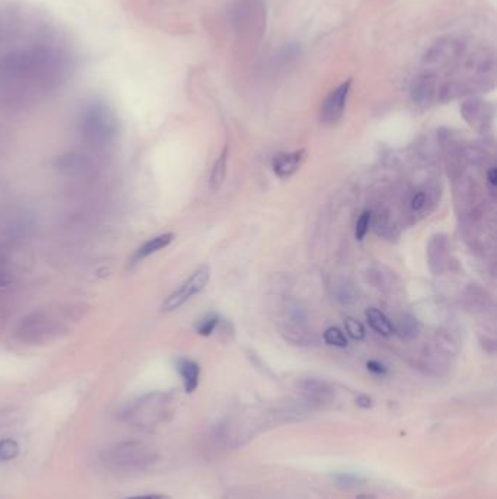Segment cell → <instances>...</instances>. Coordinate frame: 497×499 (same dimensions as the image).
Listing matches in <instances>:
<instances>
[{
    "instance_id": "6da1fadb",
    "label": "cell",
    "mask_w": 497,
    "mask_h": 499,
    "mask_svg": "<svg viewBox=\"0 0 497 499\" xmlns=\"http://www.w3.org/2000/svg\"><path fill=\"white\" fill-rule=\"evenodd\" d=\"M66 75L61 53L44 47H28L0 59V98L6 102H27L44 94Z\"/></svg>"
},
{
    "instance_id": "7a4b0ae2",
    "label": "cell",
    "mask_w": 497,
    "mask_h": 499,
    "mask_svg": "<svg viewBox=\"0 0 497 499\" xmlns=\"http://www.w3.org/2000/svg\"><path fill=\"white\" fill-rule=\"evenodd\" d=\"M86 311L83 303H66L57 308H39L20 318L15 327V339L27 346H46L63 339Z\"/></svg>"
},
{
    "instance_id": "3957f363",
    "label": "cell",
    "mask_w": 497,
    "mask_h": 499,
    "mask_svg": "<svg viewBox=\"0 0 497 499\" xmlns=\"http://www.w3.org/2000/svg\"><path fill=\"white\" fill-rule=\"evenodd\" d=\"M78 130L86 145L94 149H105L118 136V117L106 101L92 98L80 108Z\"/></svg>"
},
{
    "instance_id": "277c9868",
    "label": "cell",
    "mask_w": 497,
    "mask_h": 499,
    "mask_svg": "<svg viewBox=\"0 0 497 499\" xmlns=\"http://www.w3.org/2000/svg\"><path fill=\"white\" fill-rule=\"evenodd\" d=\"M104 467L116 476L133 477L157 462V451L139 440H125L106 447L101 454Z\"/></svg>"
},
{
    "instance_id": "5b68a950",
    "label": "cell",
    "mask_w": 497,
    "mask_h": 499,
    "mask_svg": "<svg viewBox=\"0 0 497 499\" xmlns=\"http://www.w3.org/2000/svg\"><path fill=\"white\" fill-rule=\"evenodd\" d=\"M172 397L164 392H152L133 400L123 411V421L135 429L152 431L171 415Z\"/></svg>"
},
{
    "instance_id": "8992f818",
    "label": "cell",
    "mask_w": 497,
    "mask_h": 499,
    "mask_svg": "<svg viewBox=\"0 0 497 499\" xmlns=\"http://www.w3.org/2000/svg\"><path fill=\"white\" fill-rule=\"evenodd\" d=\"M209 280H210V267L207 265L197 267L177 291L172 292L162 302V307H161L162 313H171L183 307L187 301L200 294L207 287Z\"/></svg>"
},
{
    "instance_id": "52a82bcc",
    "label": "cell",
    "mask_w": 497,
    "mask_h": 499,
    "mask_svg": "<svg viewBox=\"0 0 497 499\" xmlns=\"http://www.w3.org/2000/svg\"><path fill=\"white\" fill-rule=\"evenodd\" d=\"M350 86H352L350 79L343 82L336 90H333L326 98V101L322 102L319 119L324 124H334L343 117L345 102H348V97L350 92Z\"/></svg>"
},
{
    "instance_id": "ba28073f",
    "label": "cell",
    "mask_w": 497,
    "mask_h": 499,
    "mask_svg": "<svg viewBox=\"0 0 497 499\" xmlns=\"http://www.w3.org/2000/svg\"><path fill=\"white\" fill-rule=\"evenodd\" d=\"M307 150L299 149L293 152H280L271 160V168L278 179H289L300 168L305 161Z\"/></svg>"
},
{
    "instance_id": "9c48e42d",
    "label": "cell",
    "mask_w": 497,
    "mask_h": 499,
    "mask_svg": "<svg viewBox=\"0 0 497 499\" xmlns=\"http://www.w3.org/2000/svg\"><path fill=\"white\" fill-rule=\"evenodd\" d=\"M460 53H461V46L457 41L441 40L427 52L424 57V63H427V66H442V64L449 63Z\"/></svg>"
},
{
    "instance_id": "30bf717a",
    "label": "cell",
    "mask_w": 497,
    "mask_h": 499,
    "mask_svg": "<svg viewBox=\"0 0 497 499\" xmlns=\"http://www.w3.org/2000/svg\"><path fill=\"white\" fill-rule=\"evenodd\" d=\"M176 235L172 232H165V234H159L157 236H152L150 240L145 241L132 255L130 258V266H136L139 263H142L143 260H146L147 257L154 255L162 250H165L172 241H174Z\"/></svg>"
},
{
    "instance_id": "8fae6325",
    "label": "cell",
    "mask_w": 497,
    "mask_h": 499,
    "mask_svg": "<svg viewBox=\"0 0 497 499\" xmlns=\"http://www.w3.org/2000/svg\"><path fill=\"white\" fill-rule=\"evenodd\" d=\"M176 368L183 381L185 393L191 395L196 392L200 384V374H202V368L199 362L188 358H178L176 361Z\"/></svg>"
},
{
    "instance_id": "7c38bea8",
    "label": "cell",
    "mask_w": 497,
    "mask_h": 499,
    "mask_svg": "<svg viewBox=\"0 0 497 499\" xmlns=\"http://www.w3.org/2000/svg\"><path fill=\"white\" fill-rule=\"evenodd\" d=\"M461 114L472 127L479 128V130L483 128L489 123V119H490L487 105L480 100L467 101L461 108Z\"/></svg>"
},
{
    "instance_id": "4fadbf2b",
    "label": "cell",
    "mask_w": 497,
    "mask_h": 499,
    "mask_svg": "<svg viewBox=\"0 0 497 499\" xmlns=\"http://www.w3.org/2000/svg\"><path fill=\"white\" fill-rule=\"evenodd\" d=\"M297 388L300 390L302 393L305 396H308L312 400H318V402H324L329 400L333 397V388L331 385L319 378H305L300 380L297 383Z\"/></svg>"
},
{
    "instance_id": "5bb4252c",
    "label": "cell",
    "mask_w": 497,
    "mask_h": 499,
    "mask_svg": "<svg viewBox=\"0 0 497 499\" xmlns=\"http://www.w3.org/2000/svg\"><path fill=\"white\" fill-rule=\"evenodd\" d=\"M57 168L69 176H85L92 169L91 161L82 155L70 154L63 155L57 160Z\"/></svg>"
},
{
    "instance_id": "9a60e30c",
    "label": "cell",
    "mask_w": 497,
    "mask_h": 499,
    "mask_svg": "<svg viewBox=\"0 0 497 499\" xmlns=\"http://www.w3.org/2000/svg\"><path fill=\"white\" fill-rule=\"evenodd\" d=\"M429 265L434 273H441L446 265V240L445 236H434L429 243Z\"/></svg>"
},
{
    "instance_id": "2e32d148",
    "label": "cell",
    "mask_w": 497,
    "mask_h": 499,
    "mask_svg": "<svg viewBox=\"0 0 497 499\" xmlns=\"http://www.w3.org/2000/svg\"><path fill=\"white\" fill-rule=\"evenodd\" d=\"M412 95H413L415 102H417L419 105H429L430 101L434 100V95H435V79H434V76L426 75V76H422L420 79H417L415 82Z\"/></svg>"
},
{
    "instance_id": "e0dca14e",
    "label": "cell",
    "mask_w": 497,
    "mask_h": 499,
    "mask_svg": "<svg viewBox=\"0 0 497 499\" xmlns=\"http://www.w3.org/2000/svg\"><path fill=\"white\" fill-rule=\"evenodd\" d=\"M366 320L371 327L381 336H391L395 332V327L381 310L369 308L366 310Z\"/></svg>"
},
{
    "instance_id": "ac0fdd59",
    "label": "cell",
    "mask_w": 497,
    "mask_h": 499,
    "mask_svg": "<svg viewBox=\"0 0 497 499\" xmlns=\"http://www.w3.org/2000/svg\"><path fill=\"white\" fill-rule=\"evenodd\" d=\"M228 157H229V148L226 146L222 154L216 160L213 168H211V174H210V187L213 191H218L226 179V168H228Z\"/></svg>"
},
{
    "instance_id": "d6986e66",
    "label": "cell",
    "mask_w": 497,
    "mask_h": 499,
    "mask_svg": "<svg viewBox=\"0 0 497 499\" xmlns=\"http://www.w3.org/2000/svg\"><path fill=\"white\" fill-rule=\"evenodd\" d=\"M333 295L341 306H352V303L357 301L355 287L345 279H336L333 282Z\"/></svg>"
},
{
    "instance_id": "ffe728a7",
    "label": "cell",
    "mask_w": 497,
    "mask_h": 499,
    "mask_svg": "<svg viewBox=\"0 0 497 499\" xmlns=\"http://www.w3.org/2000/svg\"><path fill=\"white\" fill-rule=\"evenodd\" d=\"M419 321L416 320V317L410 314L403 315L397 324V332L405 339H415L419 333Z\"/></svg>"
},
{
    "instance_id": "44dd1931",
    "label": "cell",
    "mask_w": 497,
    "mask_h": 499,
    "mask_svg": "<svg viewBox=\"0 0 497 499\" xmlns=\"http://www.w3.org/2000/svg\"><path fill=\"white\" fill-rule=\"evenodd\" d=\"M219 324H221V317L218 314H207L206 317H203L197 325H196V332L197 335L200 336H204V337H209L214 333V330L219 327Z\"/></svg>"
},
{
    "instance_id": "7402d4cb",
    "label": "cell",
    "mask_w": 497,
    "mask_h": 499,
    "mask_svg": "<svg viewBox=\"0 0 497 499\" xmlns=\"http://www.w3.org/2000/svg\"><path fill=\"white\" fill-rule=\"evenodd\" d=\"M20 452V447L13 438L0 440V463H6L16 459Z\"/></svg>"
},
{
    "instance_id": "603a6c76",
    "label": "cell",
    "mask_w": 497,
    "mask_h": 499,
    "mask_svg": "<svg viewBox=\"0 0 497 499\" xmlns=\"http://www.w3.org/2000/svg\"><path fill=\"white\" fill-rule=\"evenodd\" d=\"M324 342L329 346H334V348H345L349 344L348 337L338 327H329L324 332Z\"/></svg>"
},
{
    "instance_id": "cb8c5ba5",
    "label": "cell",
    "mask_w": 497,
    "mask_h": 499,
    "mask_svg": "<svg viewBox=\"0 0 497 499\" xmlns=\"http://www.w3.org/2000/svg\"><path fill=\"white\" fill-rule=\"evenodd\" d=\"M371 222H372V212L366 209L360 213L359 220L356 222V227H355V236H356L357 241H362L363 238L366 236L367 231H369Z\"/></svg>"
},
{
    "instance_id": "d4e9b609",
    "label": "cell",
    "mask_w": 497,
    "mask_h": 499,
    "mask_svg": "<svg viewBox=\"0 0 497 499\" xmlns=\"http://www.w3.org/2000/svg\"><path fill=\"white\" fill-rule=\"evenodd\" d=\"M344 327H345V332H348V335L353 340H363L366 336V330L363 327V324L353 317H348L344 320Z\"/></svg>"
},
{
    "instance_id": "484cf974",
    "label": "cell",
    "mask_w": 497,
    "mask_h": 499,
    "mask_svg": "<svg viewBox=\"0 0 497 499\" xmlns=\"http://www.w3.org/2000/svg\"><path fill=\"white\" fill-rule=\"evenodd\" d=\"M8 288H0V332L5 329L11 317V303L6 294Z\"/></svg>"
},
{
    "instance_id": "4316f807",
    "label": "cell",
    "mask_w": 497,
    "mask_h": 499,
    "mask_svg": "<svg viewBox=\"0 0 497 499\" xmlns=\"http://www.w3.org/2000/svg\"><path fill=\"white\" fill-rule=\"evenodd\" d=\"M334 483L338 486V488H353L356 485H359L362 482L360 477L357 476H353V474H336L334 476Z\"/></svg>"
},
{
    "instance_id": "83f0119b",
    "label": "cell",
    "mask_w": 497,
    "mask_h": 499,
    "mask_svg": "<svg viewBox=\"0 0 497 499\" xmlns=\"http://www.w3.org/2000/svg\"><path fill=\"white\" fill-rule=\"evenodd\" d=\"M366 370L369 371L371 374H374V375H378V377H384V375L388 374V368L382 362L375 361V359L366 362Z\"/></svg>"
},
{
    "instance_id": "f1b7e54d",
    "label": "cell",
    "mask_w": 497,
    "mask_h": 499,
    "mask_svg": "<svg viewBox=\"0 0 497 499\" xmlns=\"http://www.w3.org/2000/svg\"><path fill=\"white\" fill-rule=\"evenodd\" d=\"M426 206V194L424 193H417L412 199V209L415 212H420Z\"/></svg>"
},
{
    "instance_id": "f546056e",
    "label": "cell",
    "mask_w": 497,
    "mask_h": 499,
    "mask_svg": "<svg viewBox=\"0 0 497 499\" xmlns=\"http://www.w3.org/2000/svg\"><path fill=\"white\" fill-rule=\"evenodd\" d=\"M356 404L362 409H371L374 406V400L369 397V396H366V395H359L356 397Z\"/></svg>"
},
{
    "instance_id": "4dcf8cb0",
    "label": "cell",
    "mask_w": 497,
    "mask_h": 499,
    "mask_svg": "<svg viewBox=\"0 0 497 499\" xmlns=\"http://www.w3.org/2000/svg\"><path fill=\"white\" fill-rule=\"evenodd\" d=\"M124 499H171V498L166 495H162V493H143V495L127 496Z\"/></svg>"
},
{
    "instance_id": "1f68e13d",
    "label": "cell",
    "mask_w": 497,
    "mask_h": 499,
    "mask_svg": "<svg viewBox=\"0 0 497 499\" xmlns=\"http://www.w3.org/2000/svg\"><path fill=\"white\" fill-rule=\"evenodd\" d=\"M487 180L490 183L491 187H496L497 186V168L496 167H491L487 172Z\"/></svg>"
},
{
    "instance_id": "d6a6232c",
    "label": "cell",
    "mask_w": 497,
    "mask_h": 499,
    "mask_svg": "<svg viewBox=\"0 0 497 499\" xmlns=\"http://www.w3.org/2000/svg\"><path fill=\"white\" fill-rule=\"evenodd\" d=\"M355 499H375L374 495H369V493H360L357 495Z\"/></svg>"
}]
</instances>
